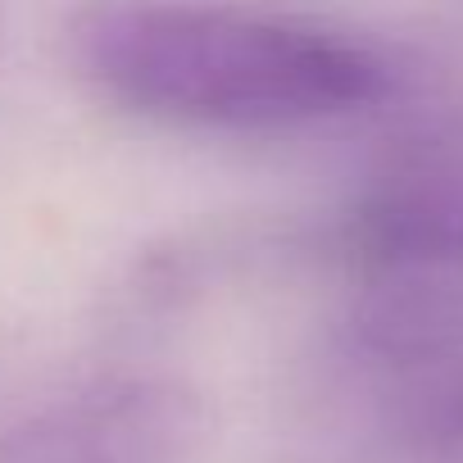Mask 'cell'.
Here are the masks:
<instances>
[{
	"instance_id": "1",
	"label": "cell",
	"mask_w": 463,
	"mask_h": 463,
	"mask_svg": "<svg viewBox=\"0 0 463 463\" xmlns=\"http://www.w3.org/2000/svg\"><path fill=\"white\" fill-rule=\"evenodd\" d=\"M73 51L109 100L200 128H296L400 91L395 60L354 33L200 0H96Z\"/></svg>"
},
{
	"instance_id": "2",
	"label": "cell",
	"mask_w": 463,
	"mask_h": 463,
	"mask_svg": "<svg viewBox=\"0 0 463 463\" xmlns=\"http://www.w3.org/2000/svg\"><path fill=\"white\" fill-rule=\"evenodd\" d=\"M350 227L382 264H463V109L413 128L373 164Z\"/></svg>"
},
{
	"instance_id": "3",
	"label": "cell",
	"mask_w": 463,
	"mask_h": 463,
	"mask_svg": "<svg viewBox=\"0 0 463 463\" xmlns=\"http://www.w3.org/2000/svg\"><path fill=\"white\" fill-rule=\"evenodd\" d=\"M191 440L195 409L177 391L137 386L87 409L51 445V463H182Z\"/></svg>"
}]
</instances>
